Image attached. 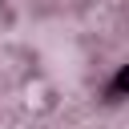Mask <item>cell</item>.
Instances as JSON below:
<instances>
[{"instance_id":"1","label":"cell","mask_w":129,"mask_h":129,"mask_svg":"<svg viewBox=\"0 0 129 129\" xmlns=\"http://www.w3.org/2000/svg\"><path fill=\"white\" fill-rule=\"evenodd\" d=\"M125 97H129V64H121V69L113 73V81L105 85V101H109V105H121Z\"/></svg>"}]
</instances>
